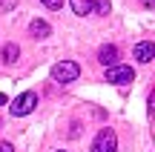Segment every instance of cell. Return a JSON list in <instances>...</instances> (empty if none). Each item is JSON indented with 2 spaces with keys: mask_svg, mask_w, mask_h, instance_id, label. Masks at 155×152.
Listing matches in <instances>:
<instances>
[{
  "mask_svg": "<svg viewBox=\"0 0 155 152\" xmlns=\"http://www.w3.org/2000/svg\"><path fill=\"white\" fill-rule=\"evenodd\" d=\"M78 75H81V66L75 60H61L52 66V78L58 83H72V80H78Z\"/></svg>",
  "mask_w": 155,
  "mask_h": 152,
  "instance_id": "cell-1",
  "label": "cell"
},
{
  "mask_svg": "<svg viewBox=\"0 0 155 152\" xmlns=\"http://www.w3.org/2000/svg\"><path fill=\"white\" fill-rule=\"evenodd\" d=\"M35 106H38V95H35V92H23L20 98L12 101V115H15V118H23V115H29Z\"/></svg>",
  "mask_w": 155,
  "mask_h": 152,
  "instance_id": "cell-2",
  "label": "cell"
},
{
  "mask_svg": "<svg viewBox=\"0 0 155 152\" xmlns=\"http://www.w3.org/2000/svg\"><path fill=\"white\" fill-rule=\"evenodd\" d=\"M118 149V135L112 129H101L92 141V152H115Z\"/></svg>",
  "mask_w": 155,
  "mask_h": 152,
  "instance_id": "cell-3",
  "label": "cell"
},
{
  "mask_svg": "<svg viewBox=\"0 0 155 152\" xmlns=\"http://www.w3.org/2000/svg\"><path fill=\"white\" fill-rule=\"evenodd\" d=\"M135 72L132 66H109L106 69V83H132Z\"/></svg>",
  "mask_w": 155,
  "mask_h": 152,
  "instance_id": "cell-4",
  "label": "cell"
},
{
  "mask_svg": "<svg viewBox=\"0 0 155 152\" xmlns=\"http://www.w3.org/2000/svg\"><path fill=\"white\" fill-rule=\"evenodd\" d=\"M118 57H121V52H118V46H112V43H104L98 49V60L104 63L106 69H109V66H118Z\"/></svg>",
  "mask_w": 155,
  "mask_h": 152,
  "instance_id": "cell-5",
  "label": "cell"
},
{
  "mask_svg": "<svg viewBox=\"0 0 155 152\" xmlns=\"http://www.w3.org/2000/svg\"><path fill=\"white\" fill-rule=\"evenodd\" d=\"M135 60H141V63L155 60V43H150V40H141V43L135 46Z\"/></svg>",
  "mask_w": 155,
  "mask_h": 152,
  "instance_id": "cell-6",
  "label": "cell"
},
{
  "mask_svg": "<svg viewBox=\"0 0 155 152\" xmlns=\"http://www.w3.org/2000/svg\"><path fill=\"white\" fill-rule=\"evenodd\" d=\"M29 32H32V37L40 40V37H49V34H52V26L46 20H40V17H35V20L29 23Z\"/></svg>",
  "mask_w": 155,
  "mask_h": 152,
  "instance_id": "cell-7",
  "label": "cell"
},
{
  "mask_svg": "<svg viewBox=\"0 0 155 152\" xmlns=\"http://www.w3.org/2000/svg\"><path fill=\"white\" fill-rule=\"evenodd\" d=\"M75 15H92L95 11V0H69Z\"/></svg>",
  "mask_w": 155,
  "mask_h": 152,
  "instance_id": "cell-8",
  "label": "cell"
},
{
  "mask_svg": "<svg viewBox=\"0 0 155 152\" xmlns=\"http://www.w3.org/2000/svg\"><path fill=\"white\" fill-rule=\"evenodd\" d=\"M17 57H20V49H17V43H6L3 52H0V60L3 63H15Z\"/></svg>",
  "mask_w": 155,
  "mask_h": 152,
  "instance_id": "cell-9",
  "label": "cell"
},
{
  "mask_svg": "<svg viewBox=\"0 0 155 152\" xmlns=\"http://www.w3.org/2000/svg\"><path fill=\"white\" fill-rule=\"evenodd\" d=\"M109 11V0H95V15H106Z\"/></svg>",
  "mask_w": 155,
  "mask_h": 152,
  "instance_id": "cell-10",
  "label": "cell"
},
{
  "mask_svg": "<svg viewBox=\"0 0 155 152\" xmlns=\"http://www.w3.org/2000/svg\"><path fill=\"white\" fill-rule=\"evenodd\" d=\"M40 3H43L46 9H61V6H63V0H40Z\"/></svg>",
  "mask_w": 155,
  "mask_h": 152,
  "instance_id": "cell-11",
  "label": "cell"
},
{
  "mask_svg": "<svg viewBox=\"0 0 155 152\" xmlns=\"http://www.w3.org/2000/svg\"><path fill=\"white\" fill-rule=\"evenodd\" d=\"M0 152H15V147H12V144H6V141H3V144H0Z\"/></svg>",
  "mask_w": 155,
  "mask_h": 152,
  "instance_id": "cell-12",
  "label": "cell"
},
{
  "mask_svg": "<svg viewBox=\"0 0 155 152\" xmlns=\"http://www.w3.org/2000/svg\"><path fill=\"white\" fill-rule=\"evenodd\" d=\"M141 3H144V6H150V9H152V6H155V0H141Z\"/></svg>",
  "mask_w": 155,
  "mask_h": 152,
  "instance_id": "cell-13",
  "label": "cell"
}]
</instances>
